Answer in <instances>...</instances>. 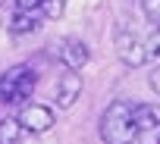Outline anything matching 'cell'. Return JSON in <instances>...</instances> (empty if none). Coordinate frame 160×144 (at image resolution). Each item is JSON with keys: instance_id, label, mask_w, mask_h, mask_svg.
I'll return each instance as SVG.
<instances>
[{"instance_id": "cell-3", "label": "cell", "mask_w": 160, "mask_h": 144, "mask_svg": "<svg viewBox=\"0 0 160 144\" xmlns=\"http://www.w3.org/2000/svg\"><path fill=\"white\" fill-rule=\"evenodd\" d=\"M113 47H116V56L122 66L129 69H138L148 63L151 50H148V41H141L132 28H116V38H113Z\"/></svg>"}, {"instance_id": "cell-13", "label": "cell", "mask_w": 160, "mask_h": 144, "mask_svg": "<svg viewBox=\"0 0 160 144\" xmlns=\"http://www.w3.org/2000/svg\"><path fill=\"white\" fill-rule=\"evenodd\" d=\"M16 7H22V10H38V7H44V0H16Z\"/></svg>"}, {"instance_id": "cell-10", "label": "cell", "mask_w": 160, "mask_h": 144, "mask_svg": "<svg viewBox=\"0 0 160 144\" xmlns=\"http://www.w3.org/2000/svg\"><path fill=\"white\" fill-rule=\"evenodd\" d=\"M66 3H69V0H44V16L47 19H60L63 10H66Z\"/></svg>"}, {"instance_id": "cell-7", "label": "cell", "mask_w": 160, "mask_h": 144, "mask_svg": "<svg viewBox=\"0 0 160 144\" xmlns=\"http://www.w3.org/2000/svg\"><path fill=\"white\" fill-rule=\"evenodd\" d=\"M7 28H10L13 35H28V31H35V28H38V16H35V10H22V7H16V10L10 13Z\"/></svg>"}, {"instance_id": "cell-8", "label": "cell", "mask_w": 160, "mask_h": 144, "mask_svg": "<svg viewBox=\"0 0 160 144\" xmlns=\"http://www.w3.org/2000/svg\"><path fill=\"white\" fill-rule=\"evenodd\" d=\"M22 122L19 119H0V144H22Z\"/></svg>"}, {"instance_id": "cell-9", "label": "cell", "mask_w": 160, "mask_h": 144, "mask_svg": "<svg viewBox=\"0 0 160 144\" xmlns=\"http://www.w3.org/2000/svg\"><path fill=\"white\" fill-rule=\"evenodd\" d=\"M141 10H144L148 22H154L160 28V0H141Z\"/></svg>"}, {"instance_id": "cell-4", "label": "cell", "mask_w": 160, "mask_h": 144, "mask_svg": "<svg viewBox=\"0 0 160 144\" xmlns=\"http://www.w3.org/2000/svg\"><path fill=\"white\" fill-rule=\"evenodd\" d=\"M19 122H22V128L25 132H32V135H44V132H50L53 128V122H57V116H53V110L50 107H44V103H25L22 110H19V116H16Z\"/></svg>"}, {"instance_id": "cell-14", "label": "cell", "mask_w": 160, "mask_h": 144, "mask_svg": "<svg viewBox=\"0 0 160 144\" xmlns=\"http://www.w3.org/2000/svg\"><path fill=\"white\" fill-rule=\"evenodd\" d=\"M3 3H7V0H0V7H3Z\"/></svg>"}, {"instance_id": "cell-6", "label": "cell", "mask_w": 160, "mask_h": 144, "mask_svg": "<svg viewBox=\"0 0 160 144\" xmlns=\"http://www.w3.org/2000/svg\"><path fill=\"white\" fill-rule=\"evenodd\" d=\"M60 63H63V69H72V72H78L88 60H91V50H88V44L85 41H78V38H66L63 44H60Z\"/></svg>"}, {"instance_id": "cell-12", "label": "cell", "mask_w": 160, "mask_h": 144, "mask_svg": "<svg viewBox=\"0 0 160 144\" xmlns=\"http://www.w3.org/2000/svg\"><path fill=\"white\" fill-rule=\"evenodd\" d=\"M148 85H151V88H154V94L160 97V66H157V69L151 72V75H148Z\"/></svg>"}, {"instance_id": "cell-5", "label": "cell", "mask_w": 160, "mask_h": 144, "mask_svg": "<svg viewBox=\"0 0 160 144\" xmlns=\"http://www.w3.org/2000/svg\"><path fill=\"white\" fill-rule=\"evenodd\" d=\"M78 97H82V75L72 72V69H66L63 75L57 79V107L69 110V107H75Z\"/></svg>"}, {"instance_id": "cell-1", "label": "cell", "mask_w": 160, "mask_h": 144, "mask_svg": "<svg viewBox=\"0 0 160 144\" xmlns=\"http://www.w3.org/2000/svg\"><path fill=\"white\" fill-rule=\"evenodd\" d=\"M98 135L104 144H132L138 141V103L132 100H113L101 113Z\"/></svg>"}, {"instance_id": "cell-2", "label": "cell", "mask_w": 160, "mask_h": 144, "mask_svg": "<svg viewBox=\"0 0 160 144\" xmlns=\"http://www.w3.org/2000/svg\"><path fill=\"white\" fill-rule=\"evenodd\" d=\"M35 85H38V72L32 69V66H13V69H7L3 75H0V103H22V100H28L32 97V91H35Z\"/></svg>"}, {"instance_id": "cell-11", "label": "cell", "mask_w": 160, "mask_h": 144, "mask_svg": "<svg viewBox=\"0 0 160 144\" xmlns=\"http://www.w3.org/2000/svg\"><path fill=\"white\" fill-rule=\"evenodd\" d=\"M148 50H151V56L160 60V28H154V35H151V41H148Z\"/></svg>"}]
</instances>
